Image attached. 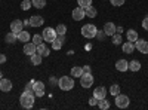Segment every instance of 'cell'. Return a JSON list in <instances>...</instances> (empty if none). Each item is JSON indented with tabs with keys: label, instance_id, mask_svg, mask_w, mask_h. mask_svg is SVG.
I'll return each instance as SVG.
<instances>
[{
	"label": "cell",
	"instance_id": "1",
	"mask_svg": "<svg viewBox=\"0 0 148 110\" xmlns=\"http://www.w3.org/2000/svg\"><path fill=\"white\" fill-rule=\"evenodd\" d=\"M34 98H36V95L33 91H24L19 97V103L24 109H31L34 106Z\"/></svg>",
	"mask_w": 148,
	"mask_h": 110
},
{
	"label": "cell",
	"instance_id": "2",
	"mask_svg": "<svg viewBox=\"0 0 148 110\" xmlns=\"http://www.w3.org/2000/svg\"><path fill=\"white\" fill-rule=\"evenodd\" d=\"M58 86L62 91H70L74 88V79L71 76H62L58 80Z\"/></svg>",
	"mask_w": 148,
	"mask_h": 110
},
{
	"label": "cell",
	"instance_id": "3",
	"mask_svg": "<svg viewBox=\"0 0 148 110\" xmlns=\"http://www.w3.org/2000/svg\"><path fill=\"white\" fill-rule=\"evenodd\" d=\"M96 33H98V28L93 26V24H86V26L82 27V36L86 37V39L96 37Z\"/></svg>",
	"mask_w": 148,
	"mask_h": 110
},
{
	"label": "cell",
	"instance_id": "4",
	"mask_svg": "<svg viewBox=\"0 0 148 110\" xmlns=\"http://www.w3.org/2000/svg\"><path fill=\"white\" fill-rule=\"evenodd\" d=\"M42 36H43V40H45V42H47V43H52V42L56 39V36H58V34H56L55 28L47 27V28H45V30H43Z\"/></svg>",
	"mask_w": 148,
	"mask_h": 110
},
{
	"label": "cell",
	"instance_id": "5",
	"mask_svg": "<svg viewBox=\"0 0 148 110\" xmlns=\"http://www.w3.org/2000/svg\"><path fill=\"white\" fill-rule=\"evenodd\" d=\"M80 85H82V88H90L92 85H93V76L90 75V73H84L83 71V75L80 76Z\"/></svg>",
	"mask_w": 148,
	"mask_h": 110
},
{
	"label": "cell",
	"instance_id": "6",
	"mask_svg": "<svg viewBox=\"0 0 148 110\" xmlns=\"http://www.w3.org/2000/svg\"><path fill=\"white\" fill-rule=\"evenodd\" d=\"M129 104H130V100H129L127 95H123V94L116 95V106L119 109H127Z\"/></svg>",
	"mask_w": 148,
	"mask_h": 110
},
{
	"label": "cell",
	"instance_id": "7",
	"mask_svg": "<svg viewBox=\"0 0 148 110\" xmlns=\"http://www.w3.org/2000/svg\"><path fill=\"white\" fill-rule=\"evenodd\" d=\"M33 92L36 97H43L45 95V83L40 80H36L33 85Z\"/></svg>",
	"mask_w": 148,
	"mask_h": 110
},
{
	"label": "cell",
	"instance_id": "8",
	"mask_svg": "<svg viewBox=\"0 0 148 110\" xmlns=\"http://www.w3.org/2000/svg\"><path fill=\"white\" fill-rule=\"evenodd\" d=\"M135 49H138L141 54H148V42L145 39H138L135 42Z\"/></svg>",
	"mask_w": 148,
	"mask_h": 110
},
{
	"label": "cell",
	"instance_id": "9",
	"mask_svg": "<svg viewBox=\"0 0 148 110\" xmlns=\"http://www.w3.org/2000/svg\"><path fill=\"white\" fill-rule=\"evenodd\" d=\"M43 22H45V19H43V17H40V15H33V17L30 18V26H31V27H36V28L42 27Z\"/></svg>",
	"mask_w": 148,
	"mask_h": 110
},
{
	"label": "cell",
	"instance_id": "10",
	"mask_svg": "<svg viewBox=\"0 0 148 110\" xmlns=\"http://www.w3.org/2000/svg\"><path fill=\"white\" fill-rule=\"evenodd\" d=\"M22 28H24V22L21 19H15V21L10 22V31H14L15 34H18L19 31H22Z\"/></svg>",
	"mask_w": 148,
	"mask_h": 110
},
{
	"label": "cell",
	"instance_id": "11",
	"mask_svg": "<svg viewBox=\"0 0 148 110\" xmlns=\"http://www.w3.org/2000/svg\"><path fill=\"white\" fill-rule=\"evenodd\" d=\"M86 17V14H84V9L83 8H74L73 9V18H74V21H82L83 18Z\"/></svg>",
	"mask_w": 148,
	"mask_h": 110
},
{
	"label": "cell",
	"instance_id": "12",
	"mask_svg": "<svg viewBox=\"0 0 148 110\" xmlns=\"http://www.w3.org/2000/svg\"><path fill=\"white\" fill-rule=\"evenodd\" d=\"M64 42H65V36H56V39L51 43L52 45V49H55V51L61 49L62 45H64Z\"/></svg>",
	"mask_w": 148,
	"mask_h": 110
},
{
	"label": "cell",
	"instance_id": "13",
	"mask_svg": "<svg viewBox=\"0 0 148 110\" xmlns=\"http://www.w3.org/2000/svg\"><path fill=\"white\" fill-rule=\"evenodd\" d=\"M102 30H104V33H105L107 36H113V34L116 33V24L111 22V21H110V22H105Z\"/></svg>",
	"mask_w": 148,
	"mask_h": 110
},
{
	"label": "cell",
	"instance_id": "14",
	"mask_svg": "<svg viewBox=\"0 0 148 110\" xmlns=\"http://www.w3.org/2000/svg\"><path fill=\"white\" fill-rule=\"evenodd\" d=\"M93 97H95V98H98V100L105 98V97H107V89H105L104 86H98V88H95V89H93Z\"/></svg>",
	"mask_w": 148,
	"mask_h": 110
},
{
	"label": "cell",
	"instance_id": "15",
	"mask_svg": "<svg viewBox=\"0 0 148 110\" xmlns=\"http://www.w3.org/2000/svg\"><path fill=\"white\" fill-rule=\"evenodd\" d=\"M36 46H37V45H34L33 42H27V43H24V54L31 57L33 54H36Z\"/></svg>",
	"mask_w": 148,
	"mask_h": 110
},
{
	"label": "cell",
	"instance_id": "16",
	"mask_svg": "<svg viewBox=\"0 0 148 110\" xmlns=\"http://www.w3.org/2000/svg\"><path fill=\"white\" fill-rule=\"evenodd\" d=\"M0 89H2L3 92H9L12 89V82L9 79L2 77V79H0Z\"/></svg>",
	"mask_w": 148,
	"mask_h": 110
},
{
	"label": "cell",
	"instance_id": "17",
	"mask_svg": "<svg viewBox=\"0 0 148 110\" xmlns=\"http://www.w3.org/2000/svg\"><path fill=\"white\" fill-rule=\"evenodd\" d=\"M36 52H37V54H40L42 57H47L49 54H51V51H49L47 48H46V45H45V43L37 45V46H36Z\"/></svg>",
	"mask_w": 148,
	"mask_h": 110
},
{
	"label": "cell",
	"instance_id": "18",
	"mask_svg": "<svg viewBox=\"0 0 148 110\" xmlns=\"http://www.w3.org/2000/svg\"><path fill=\"white\" fill-rule=\"evenodd\" d=\"M116 68L119 71H126V70H129V63L126 59H119L116 63Z\"/></svg>",
	"mask_w": 148,
	"mask_h": 110
},
{
	"label": "cell",
	"instance_id": "19",
	"mask_svg": "<svg viewBox=\"0 0 148 110\" xmlns=\"http://www.w3.org/2000/svg\"><path fill=\"white\" fill-rule=\"evenodd\" d=\"M16 37H18V40H19V42L27 43V42L30 40V33H28L27 30H22V31H19V33L16 34Z\"/></svg>",
	"mask_w": 148,
	"mask_h": 110
},
{
	"label": "cell",
	"instance_id": "20",
	"mask_svg": "<svg viewBox=\"0 0 148 110\" xmlns=\"http://www.w3.org/2000/svg\"><path fill=\"white\" fill-rule=\"evenodd\" d=\"M123 52H125V54H132L133 52V49H135V43L133 42H126V43H123Z\"/></svg>",
	"mask_w": 148,
	"mask_h": 110
},
{
	"label": "cell",
	"instance_id": "21",
	"mask_svg": "<svg viewBox=\"0 0 148 110\" xmlns=\"http://www.w3.org/2000/svg\"><path fill=\"white\" fill-rule=\"evenodd\" d=\"M126 37H127V40H129V42H133V43L139 39V37H138V33L135 31V30H129V31L126 33Z\"/></svg>",
	"mask_w": 148,
	"mask_h": 110
},
{
	"label": "cell",
	"instance_id": "22",
	"mask_svg": "<svg viewBox=\"0 0 148 110\" xmlns=\"http://www.w3.org/2000/svg\"><path fill=\"white\" fill-rule=\"evenodd\" d=\"M129 70L130 71H139L141 70V63H139L138 59L130 61V63H129Z\"/></svg>",
	"mask_w": 148,
	"mask_h": 110
},
{
	"label": "cell",
	"instance_id": "23",
	"mask_svg": "<svg viewBox=\"0 0 148 110\" xmlns=\"http://www.w3.org/2000/svg\"><path fill=\"white\" fill-rule=\"evenodd\" d=\"M5 40H6V43L12 45V43H15V40H18V37H16V34H15L14 31H10V33H8V34H6Z\"/></svg>",
	"mask_w": 148,
	"mask_h": 110
},
{
	"label": "cell",
	"instance_id": "24",
	"mask_svg": "<svg viewBox=\"0 0 148 110\" xmlns=\"http://www.w3.org/2000/svg\"><path fill=\"white\" fill-rule=\"evenodd\" d=\"M30 58H31V64L39 66V64H42V58H43V57H42L40 54H37V52H36V54H33Z\"/></svg>",
	"mask_w": 148,
	"mask_h": 110
},
{
	"label": "cell",
	"instance_id": "25",
	"mask_svg": "<svg viewBox=\"0 0 148 110\" xmlns=\"http://www.w3.org/2000/svg\"><path fill=\"white\" fill-rule=\"evenodd\" d=\"M84 14H86V17H89V18H95L96 17V9L90 5V6H88L84 9Z\"/></svg>",
	"mask_w": 148,
	"mask_h": 110
},
{
	"label": "cell",
	"instance_id": "26",
	"mask_svg": "<svg viewBox=\"0 0 148 110\" xmlns=\"http://www.w3.org/2000/svg\"><path fill=\"white\" fill-rule=\"evenodd\" d=\"M82 75H83V67H73V68H71V76L80 77Z\"/></svg>",
	"mask_w": 148,
	"mask_h": 110
},
{
	"label": "cell",
	"instance_id": "27",
	"mask_svg": "<svg viewBox=\"0 0 148 110\" xmlns=\"http://www.w3.org/2000/svg\"><path fill=\"white\" fill-rule=\"evenodd\" d=\"M55 31H56L58 36H65V33H67V27L64 26V24H59V26H56Z\"/></svg>",
	"mask_w": 148,
	"mask_h": 110
},
{
	"label": "cell",
	"instance_id": "28",
	"mask_svg": "<svg viewBox=\"0 0 148 110\" xmlns=\"http://www.w3.org/2000/svg\"><path fill=\"white\" fill-rule=\"evenodd\" d=\"M31 3H33V6L37 8V9H43V8L46 6V0H31Z\"/></svg>",
	"mask_w": 148,
	"mask_h": 110
},
{
	"label": "cell",
	"instance_id": "29",
	"mask_svg": "<svg viewBox=\"0 0 148 110\" xmlns=\"http://www.w3.org/2000/svg\"><path fill=\"white\" fill-rule=\"evenodd\" d=\"M98 107H99L101 110H108V109H110V103H108L105 98H102V100L98 101Z\"/></svg>",
	"mask_w": 148,
	"mask_h": 110
},
{
	"label": "cell",
	"instance_id": "30",
	"mask_svg": "<svg viewBox=\"0 0 148 110\" xmlns=\"http://www.w3.org/2000/svg\"><path fill=\"white\" fill-rule=\"evenodd\" d=\"M110 94L114 95V97L120 94V86H119L117 83H114V85H111V86H110Z\"/></svg>",
	"mask_w": 148,
	"mask_h": 110
},
{
	"label": "cell",
	"instance_id": "31",
	"mask_svg": "<svg viewBox=\"0 0 148 110\" xmlns=\"http://www.w3.org/2000/svg\"><path fill=\"white\" fill-rule=\"evenodd\" d=\"M31 6H33L31 0H22V2H21V9L22 10H28Z\"/></svg>",
	"mask_w": 148,
	"mask_h": 110
},
{
	"label": "cell",
	"instance_id": "32",
	"mask_svg": "<svg viewBox=\"0 0 148 110\" xmlns=\"http://www.w3.org/2000/svg\"><path fill=\"white\" fill-rule=\"evenodd\" d=\"M45 40H43V36L42 34H34L33 36V43L34 45H40V43H43Z\"/></svg>",
	"mask_w": 148,
	"mask_h": 110
},
{
	"label": "cell",
	"instance_id": "33",
	"mask_svg": "<svg viewBox=\"0 0 148 110\" xmlns=\"http://www.w3.org/2000/svg\"><path fill=\"white\" fill-rule=\"evenodd\" d=\"M77 3H79V6H80V8L86 9L88 6H90V5H92V0H77Z\"/></svg>",
	"mask_w": 148,
	"mask_h": 110
},
{
	"label": "cell",
	"instance_id": "34",
	"mask_svg": "<svg viewBox=\"0 0 148 110\" xmlns=\"http://www.w3.org/2000/svg\"><path fill=\"white\" fill-rule=\"evenodd\" d=\"M111 37H113V43L114 45H120L121 43V34L120 33H114Z\"/></svg>",
	"mask_w": 148,
	"mask_h": 110
},
{
	"label": "cell",
	"instance_id": "35",
	"mask_svg": "<svg viewBox=\"0 0 148 110\" xmlns=\"http://www.w3.org/2000/svg\"><path fill=\"white\" fill-rule=\"evenodd\" d=\"M126 0H111V5L113 6H121V5H125Z\"/></svg>",
	"mask_w": 148,
	"mask_h": 110
},
{
	"label": "cell",
	"instance_id": "36",
	"mask_svg": "<svg viewBox=\"0 0 148 110\" xmlns=\"http://www.w3.org/2000/svg\"><path fill=\"white\" fill-rule=\"evenodd\" d=\"M34 82H36V80H34V79H31V80H30V82L27 83V86H25V91H33V85H34Z\"/></svg>",
	"mask_w": 148,
	"mask_h": 110
},
{
	"label": "cell",
	"instance_id": "37",
	"mask_svg": "<svg viewBox=\"0 0 148 110\" xmlns=\"http://www.w3.org/2000/svg\"><path fill=\"white\" fill-rule=\"evenodd\" d=\"M142 28L148 31V17H145V18H144V21H142Z\"/></svg>",
	"mask_w": 148,
	"mask_h": 110
},
{
	"label": "cell",
	"instance_id": "38",
	"mask_svg": "<svg viewBox=\"0 0 148 110\" xmlns=\"http://www.w3.org/2000/svg\"><path fill=\"white\" fill-rule=\"evenodd\" d=\"M98 101H99V100H98V98H95V97L89 98V104H90V106H96V104H98Z\"/></svg>",
	"mask_w": 148,
	"mask_h": 110
},
{
	"label": "cell",
	"instance_id": "39",
	"mask_svg": "<svg viewBox=\"0 0 148 110\" xmlns=\"http://www.w3.org/2000/svg\"><path fill=\"white\" fill-rule=\"evenodd\" d=\"M96 36L102 40V39H104V36H107V34H105V33H104V30H102V31H98V33H96Z\"/></svg>",
	"mask_w": 148,
	"mask_h": 110
},
{
	"label": "cell",
	"instance_id": "40",
	"mask_svg": "<svg viewBox=\"0 0 148 110\" xmlns=\"http://www.w3.org/2000/svg\"><path fill=\"white\" fill-rule=\"evenodd\" d=\"M3 63H6V55L0 54V64H3Z\"/></svg>",
	"mask_w": 148,
	"mask_h": 110
},
{
	"label": "cell",
	"instance_id": "41",
	"mask_svg": "<svg viewBox=\"0 0 148 110\" xmlns=\"http://www.w3.org/2000/svg\"><path fill=\"white\" fill-rule=\"evenodd\" d=\"M83 71H84V73H90V67H89V66H84V67H83Z\"/></svg>",
	"mask_w": 148,
	"mask_h": 110
},
{
	"label": "cell",
	"instance_id": "42",
	"mask_svg": "<svg viewBox=\"0 0 148 110\" xmlns=\"http://www.w3.org/2000/svg\"><path fill=\"white\" fill-rule=\"evenodd\" d=\"M116 33H123V27H116Z\"/></svg>",
	"mask_w": 148,
	"mask_h": 110
},
{
	"label": "cell",
	"instance_id": "43",
	"mask_svg": "<svg viewBox=\"0 0 148 110\" xmlns=\"http://www.w3.org/2000/svg\"><path fill=\"white\" fill-rule=\"evenodd\" d=\"M24 22V26H30V19H25V21H22Z\"/></svg>",
	"mask_w": 148,
	"mask_h": 110
},
{
	"label": "cell",
	"instance_id": "44",
	"mask_svg": "<svg viewBox=\"0 0 148 110\" xmlns=\"http://www.w3.org/2000/svg\"><path fill=\"white\" fill-rule=\"evenodd\" d=\"M51 82H52V83H58V80H56V79H53V77H51Z\"/></svg>",
	"mask_w": 148,
	"mask_h": 110
},
{
	"label": "cell",
	"instance_id": "45",
	"mask_svg": "<svg viewBox=\"0 0 148 110\" xmlns=\"http://www.w3.org/2000/svg\"><path fill=\"white\" fill-rule=\"evenodd\" d=\"M2 77H3V73H2V71H0V79H2Z\"/></svg>",
	"mask_w": 148,
	"mask_h": 110
}]
</instances>
